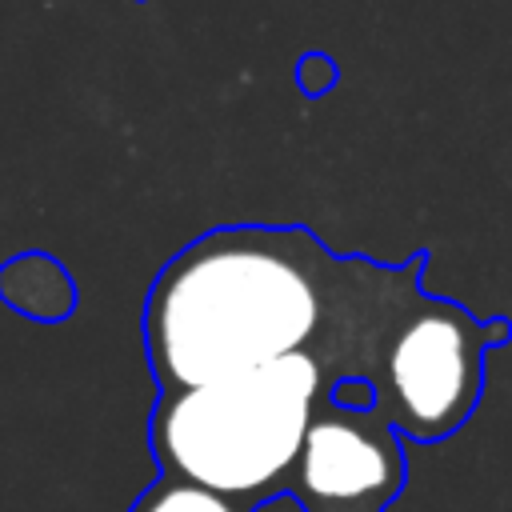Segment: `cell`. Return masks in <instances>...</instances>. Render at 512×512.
<instances>
[{
  "label": "cell",
  "mask_w": 512,
  "mask_h": 512,
  "mask_svg": "<svg viewBox=\"0 0 512 512\" xmlns=\"http://www.w3.org/2000/svg\"><path fill=\"white\" fill-rule=\"evenodd\" d=\"M140 4H144V0H140Z\"/></svg>",
  "instance_id": "obj_9"
},
{
  "label": "cell",
  "mask_w": 512,
  "mask_h": 512,
  "mask_svg": "<svg viewBox=\"0 0 512 512\" xmlns=\"http://www.w3.org/2000/svg\"><path fill=\"white\" fill-rule=\"evenodd\" d=\"M348 256L304 224H220L152 276L140 336L168 388L324 352L344 300Z\"/></svg>",
  "instance_id": "obj_1"
},
{
  "label": "cell",
  "mask_w": 512,
  "mask_h": 512,
  "mask_svg": "<svg viewBox=\"0 0 512 512\" xmlns=\"http://www.w3.org/2000/svg\"><path fill=\"white\" fill-rule=\"evenodd\" d=\"M252 504H240L224 492H212L180 476H160L128 512H252Z\"/></svg>",
  "instance_id": "obj_6"
},
{
  "label": "cell",
  "mask_w": 512,
  "mask_h": 512,
  "mask_svg": "<svg viewBox=\"0 0 512 512\" xmlns=\"http://www.w3.org/2000/svg\"><path fill=\"white\" fill-rule=\"evenodd\" d=\"M324 396L340 408H380V396H376V384L368 376H336L324 384Z\"/></svg>",
  "instance_id": "obj_7"
},
{
  "label": "cell",
  "mask_w": 512,
  "mask_h": 512,
  "mask_svg": "<svg viewBox=\"0 0 512 512\" xmlns=\"http://www.w3.org/2000/svg\"><path fill=\"white\" fill-rule=\"evenodd\" d=\"M336 80H340V72H336V64H332L324 52L300 56V64H296V84L304 88V96H324Z\"/></svg>",
  "instance_id": "obj_8"
},
{
  "label": "cell",
  "mask_w": 512,
  "mask_h": 512,
  "mask_svg": "<svg viewBox=\"0 0 512 512\" xmlns=\"http://www.w3.org/2000/svg\"><path fill=\"white\" fill-rule=\"evenodd\" d=\"M0 300L28 320L60 324L76 308V284L56 256L20 252L0 264Z\"/></svg>",
  "instance_id": "obj_5"
},
{
  "label": "cell",
  "mask_w": 512,
  "mask_h": 512,
  "mask_svg": "<svg viewBox=\"0 0 512 512\" xmlns=\"http://www.w3.org/2000/svg\"><path fill=\"white\" fill-rule=\"evenodd\" d=\"M328 372L316 352H292L264 368L160 392L148 440L164 476H180L232 500L292 476Z\"/></svg>",
  "instance_id": "obj_3"
},
{
  "label": "cell",
  "mask_w": 512,
  "mask_h": 512,
  "mask_svg": "<svg viewBox=\"0 0 512 512\" xmlns=\"http://www.w3.org/2000/svg\"><path fill=\"white\" fill-rule=\"evenodd\" d=\"M424 252L400 264L352 256L348 304L332 348L328 380L368 376L380 412L408 440L452 436L480 404L484 356L512 340V320H480L464 304L420 284Z\"/></svg>",
  "instance_id": "obj_2"
},
{
  "label": "cell",
  "mask_w": 512,
  "mask_h": 512,
  "mask_svg": "<svg viewBox=\"0 0 512 512\" xmlns=\"http://www.w3.org/2000/svg\"><path fill=\"white\" fill-rule=\"evenodd\" d=\"M404 488L400 432L380 408H340L320 396L292 488L308 512H384Z\"/></svg>",
  "instance_id": "obj_4"
}]
</instances>
